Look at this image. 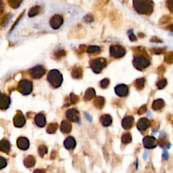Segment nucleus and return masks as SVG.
<instances>
[{
	"label": "nucleus",
	"instance_id": "a211bd4d",
	"mask_svg": "<svg viewBox=\"0 0 173 173\" xmlns=\"http://www.w3.org/2000/svg\"><path fill=\"white\" fill-rule=\"evenodd\" d=\"M95 96H96V91H95V90L93 88H89L85 92L84 99L85 101H89V100L93 98Z\"/></svg>",
	"mask_w": 173,
	"mask_h": 173
},
{
	"label": "nucleus",
	"instance_id": "2eb2a0df",
	"mask_svg": "<svg viewBox=\"0 0 173 173\" xmlns=\"http://www.w3.org/2000/svg\"><path fill=\"white\" fill-rule=\"evenodd\" d=\"M100 122L104 127H109L112 123V118L109 114H104L100 118Z\"/></svg>",
	"mask_w": 173,
	"mask_h": 173
},
{
	"label": "nucleus",
	"instance_id": "20e7f679",
	"mask_svg": "<svg viewBox=\"0 0 173 173\" xmlns=\"http://www.w3.org/2000/svg\"><path fill=\"white\" fill-rule=\"evenodd\" d=\"M149 64V60L145 56H136L133 60L134 66L138 70L146 68Z\"/></svg>",
	"mask_w": 173,
	"mask_h": 173
},
{
	"label": "nucleus",
	"instance_id": "1a4fd4ad",
	"mask_svg": "<svg viewBox=\"0 0 173 173\" xmlns=\"http://www.w3.org/2000/svg\"><path fill=\"white\" fill-rule=\"evenodd\" d=\"M115 92L120 97H124L129 93V88L126 85H119L115 87Z\"/></svg>",
	"mask_w": 173,
	"mask_h": 173
},
{
	"label": "nucleus",
	"instance_id": "f03ea898",
	"mask_svg": "<svg viewBox=\"0 0 173 173\" xmlns=\"http://www.w3.org/2000/svg\"><path fill=\"white\" fill-rule=\"evenodd\" d=\"M47 80L52 86L55 88H57L61 85L62 81V76L60 72L57 70H52L50 71L47 76Z\"/></svg>",
	"mask_w": 173,
	"mask_h": 173
},
{
	"label": "nucleus",
	"instance_id": "f704fd0d",
	"mask_svg": "<svg viewBox=\"0 0 173 173\" xmlns=\"http://www.w3.org/2000/svg\"><path fill=\"white\" fill-rule=\"evenodd\" d=\"M34 173H46V172L44 170L41 169H37L34 171Z\"/></svg>",
	"mask_w": 173,
	"mask_h": 173
},
{
	"label": "nucleus",
	"instance_id": "0eeeda50",
	"mask_svg": "<svg viewBox=\"0 0 173 173\" xmlns=\"http://www.w3.org/2000/svg\"><path fill=\"white\" fill-rule=\"evenodd\" d=\"M63 18L58 14L54 15L53 17H52L49 21L50 26L54 29H58L62 26V24H63Z\"/></svg>",
	"mask_w": 173,
	"mask_h": 173
},
{
	"label": "nucleus",
	"instance_id": "4be33fe9",
	"mask_svg": "<svg viewBox=\"0 0 173 173\" xmlns=\"http://www.w3.org/2000/svg\"><path fill=\"white\" fill-rule=\"evenodd\" d=\"M122 142L124 144H129L132 141V136L130 133H123L121 138Z\"/></svg>",
	"mask_w": 173,
	"mask_h": 173
},
{
	"label": "nucleus",
	"instance_id": "423d86ee",
	"mask_svg": "<svg viewBox=\"0 0 173 173\" xmlns=\"http://www.w3.org/2000/svg\"><path fill=\"white\" fill-rule=\"evenodd\" d=\"M143 144L147 149L155 148L158 145V141L154 137L145 136L143 139Z\"/></svg>",
	"mask_w": 173,
	"mask_h": 173
},
{
	"label": "nucleus",
	"instance_id": "39448f33",
	"mask_svg": "<svg viewBox=\"0 0 173 173\" xmlns=\"http://www.w3.org/2000/svg\"><path fill=\"white\" fill-rule=\"evenodd\" d=\"M110 54L111 56L116 58H119L124 56L126 50L123 47L120 46H112L110 47Z\"/></svg>",
	"mask_w": 173,
	"mask_h": 173
},
{
	"label": "nucleus",
	"instance_id": "a878e982",
	"mask_svg": "<svg viewBox=\"0 0 173 173\" xmlns=\"http://www.w3.org/2000/svg\"><path fill=\"white\" fill-rule=\"evenodd\" d=\"M47 151H48V150H47V147L46 145H40L38 148L39 154L41 157H43L47 153Z\"/></svg>",
	"mask_w": 173,
	"mask_h": 173
},
{
	"label": "nucleus",
	"instance_id": "bb28decb",
	"mask_svg": "<svg viewBox=\"0 0 173 173\" xmlns=\"http://www.w3.org/2000/svg\"><path fill=\"white\" fill-rule=\"evenodd\" d=\"M100 52V48L98 46H89L87 49V52L89 54H94V53H97V52Z\"/></svg>",
	"mask_w": 173,
	"mask_h": 173
},
{
	"label": "nucleus",
	"instance_id": "9b49d317",
	"mask_svg": "<svg viewBox=\"0 0 173 173\" xmlns=\"http://www.w3.org/2000/svg\"><path fill=\"white\" fill-rule=\"evenodd\" d=\"M134 123V118L131 116H126L124 118L122 122V127L125 130H129L131 129L133 126Z\"/></svg>",
	"mask_w": 173,
	"mask_h": 173
},
{
	"label": "nucleus",
	"instance_id": "dca6fc26",
	"mask_svg": "<svg viewBox=\"0 0 173 173\" xmlns=\"http://www.w3.org/2000/svg\"><path fill=\"white\" fill-rule=\"evenodd\" d=\"M35 122L39 127H43L46 124V119L43 114H39L35 117Z\"/></svg>",
	"mask_w": 173,
	"mask_h": 173
},
{
	"label": "nucleus",
	"instance_id": "b1692460",
	"mask_svg": "<svg viewBox=\"0 0 173 173\" xmlns=\"http://www.w3.org/2000/svg\"><path fill=\"white\" fill-rule=\"evenodd\" d=\"M72 76L75 79H80L82 77V69L79 68H75L72 71Z\"/></svg>",
	"mask_w": 173,
	"mask_h": 173
},
{
	"label": "nucleus",
	"instance_id": "393cba45",
	"mask_svg": "<svg viewBox=\"0 0 173 173\" xmlns=\"http://www.w3.org/2000/svg\"><path fill=\"white\" fill-rule=\"evenodd\" d=\"M144 83H145V79L144 78H141V79H139L136 80V81L135 82V86L136 87V88L138 89H142L144 87Z\"/></svg>",
	"mask_w": 173,
	"mask_h": 173
},
{
	"label": "nucleus",
	"instance_id": "412c9836",
	"mask_svg": "<svg viewBox=\"0 0 173 173\" xmlns=\"http://www.w3.org/2000/svg\"><path fill=\"white\" fill-rule=\"evenodd\" d=\"M58 129V124L57 123H51L48 125L46 131L49 134H54Z\"/></svg>",
	"mask_w": 173,
	"mask_h": 173
},
{
	"label": "nucleus",
	"instance_id": "ddd939ff",
	"mask_svg": "<svg viewBox=\"0 0 173 173\" xmlns=\"http://www.w3.org/2000/svg\"><path fill=\"white\" fill-rule=\"evenodd\" d=\"M32 75L33 76V77L36 78V79H39L42 76H43L45 72H46V70L44 69V68L41 66H36L35 68H34L32 70Z\"/></svg>",
	"mask_w": 173,
	"mask_h": 173
},
{
	"label": "nucleus",
	"instance_id": "f8f14e48",
	"mask_svg": "<svg viewBox=\"0 0 173 173\" xmlns=\"http://www.w3.org/2000/svg\"><path fill=\"white\" fill-rule=\"evenodd\" d=\"M76 141L72 137H68L64 141V147L67 149H73L76 147Z\"/></svg>",
	"mask_w": 173,
	"mask_h": 173
},
{
	"label": "nucleus",
	"instance_id": "aec40b11",
	"mask_svg": "<svg viewBox=\"0 0 173 173\" xmlns=\"http://www.w3.org/2000/svg\"><path fill=\"white\" fill-rule=\"evenodd\" d=\"M105 100L102 97H97V98L94 100V105L97 108L102 109L104 106Z\"/></svg>",
	"mask_w": 173,
	"mask_h": 173
},
{
	"label": "nucleus",
	"instance_id": "f257e3e1",
	"mask_svg": "<svg viewBox=\"0 0 173 173\" xmlns=\"http://www.w3.org/2000/svg\"><path fill=\"white\" fill-rule=\"evenodd\" d=\"M135 9L138 13L149 14L153 11V3L151 0H133Z\"/></svg>",
	"mask_w": 173,
	"mask_h": 173
},
{
	"label": "nucleus",
	"instance_id": "5701e85b",
	"mask_svg": "<svg viewBox=\"0 0 173 173\" xmlns=\"http://www.w3.org/2000/svg\"><path fill=\"white\" fill-rule=\"evenodd\" d=\"M24 164L27 167H32L35 164V159L33 156H29L24 160Z\"/></svg>",
	"mask_w": 173,
	"mask_h": 173
},
{
	"label": "nucleus",
	"instance_id": "473e14b6",
	"mask_svg": "<svg viewBox=\"0 0 173 173\" xmlns=\"http://www.w3.org/2000/svg\"><path fill=\"white\" fill-rule=\"evenodd\" d=\"M162 157H163V158L165 160H167L168 158H169V154H168L166 150H164V152H163V154H162Z\"/></svg>",
	"mask_w": 173,
	"mask_h": 173
},
{
	"label": "nucleus",
	"instance_id": "c85d7f7f",
	"mask_svg": "<svg viewBox=\"0 0 173 173\" xmlns=\"http://www.w3.org/2000/svg\"><path fill=\"white\" fill-rule=\"evenodd\" d=\"M70 99H71V102L72 104H77L79 101V97L76 95H74V93H71V96H70Z\"/></svg>",
	"mask_w": 173,
	"mask_h": 173
},
{
	"label": "nucleus",
	"instance_id": "cd10ccee",
	"mask_svg": "<svg viewBox=\"0 0 173 173\" xmlns=\"http://www.w3.org/2000/svg\"><path fill=\"white\" fill-rule=\"evenodd\" d=\"M166 84H167V82L166 81V79H162V80H160V81L157 82L156 85H157V87H158V89H161L164 88V87L166 85Z\"/></svg>",
	"mask_w": 173,
	"mask_h": 173
},
{
	"label": "nucleus",
	"instance_id": "9d476101",
	"mask_svg": "<svg viewBox=\"0 0 173 173\" xmlns=\"http://www.w3.org/2000/svg\"><path fill=\"white\" fill-rule=\"evenodd\" d=\"M150 127V121L146 119V118H143V119H140L138 121L137 124V129L140 131H145V130L148 129Z\"/></svg>",
	"mask_w": 173,
	"mask_h": 173
},
{
	"label": "nucleus",
	"instance_id": "2f4dec72",
	"mask_svg": "<svg viewBox=\"0 0 173 173\" xmlns=\"http://www.w3.org/2000/svg\"><path fill=\"white\" fill-rule=\"evenodd\" d=\"M129 32H130V34H129V39H131L132 41H135V40L137 39H136V37L135 36V35L133 34V32L132 30H131V31H130Z\"/></svg>",
	"mask_w": 173,
	"mask_h": 173
},
{
	"label": "nucleus",
	"instance_id": "f3484780",
	"mask_svg": "<svg viewBox=\"0 0 173 173\" xmlns=\"http://www.w3.org/2000/svg\"><path fill=\"white\" fill-rule=\"evenodd\" d=\"M18 145L20 148L25 150L29 148V142L28 141V139H26V138L22 137V138H20V139H18Z\"/></svg>",
	"mask_w": 173,
	"mask_h": 173
},
{
	"label": "nucleus",
	"instance_id": "7ed1b4c3",
	"mask_svg": "<svg viewBox=\"0 0 173 173\" xmlns=\"http://www.w3.org/2000/svg\"><path fill=\"white\" fill-rule=\"evenodd\" d=\"M90 64H91V67L93 71L98 74L99 72H101L103 68L106 66V61L104 58H97L92 60L90 62Z\"/></svg>",
	"mask_w": 173,
	"mask_h": 173
},
{
	"label": "nucleus",
	"instance_id": "7c9ffc66",
	"mask_svg": "<svg viewBox=\"0 0 173 173\" xmlns=\"http://www.w3.org/2000/svg\"><path fill=\"white\" fill-rule=\"evenodd\" d=\"M147 111V106H143L142 107H140V109L138 110V114L139 115L141 114H144V113H145V112Z\"/></svg>",
	"mask_w": 173,
	"mask_h": 173
},
{
	"label": "nucleus",
	"instance_id": "6e6552de",
	"mask_svg": "<svg viewBox=\"0 0 173 173\" xmlns=\"http://www.w3.org/2000/svg\"><path fill=\"white\" fill-rule=\"evenodd\" d=\"M66 116L67 119L71 122H79L80 120L79 112L74 108L68 110L67 112H66Z\"/></svg>",
	"mask_w": 173,
	"mask_h": 173
},
{
	"label": "nucleus",
	"instance_id": "6ab92c4d",
	"mask_svg": "<svg viewBox=\"0 0 173 173\" xmlns=\"http://www.w3.org/2000/svg\"><path fill=\"white\" fill-rule=\"evenodd\" d=\"M164 106V102L163 99H156L153 102L152 104V108L154 110H158L162 109L163 107Z\"/></svg>",
	"mask_w": 173,
	"mask_h": 173
},
{
	"label": "nucleus",
	"instance_id": "c756f323",
	"mask_svg": "<svg viewBox=\"0 0 173 173\" xmlns=\"http://www.w3.org/2000/svg\"><path fill=\"white\" fill-rule=\"evenodd\" d=\"M109 83H110V81L107 79H105L104 80H102L101 82H100V84H101V87L103 89L107 88V87H108Z\"/></svg>",
	"mask_w": 173,
	"mask_h": 173
},
{
	"label": "nucleus",
	"instance_id": "4468645a",
	"mask_svg": "<svg viewBox=\"0 0 173 173\" xmlns=\"http://www.w3.org/2000/svg\"><path fill=\"white\" fill-rule=\"evenodd\" d=\"M60 131L65 134L70 133L72 131V125L71 122L65 120H63L60 124Z\"/></svg>",
	"mask_w": 173,
	"mask_h": 173
},
{
	"label": "nucleus",
	"instance_id": "72a5a7b5",
	"mask_svg": "<svg viewBox=\"0 0 173 173\" xmlns=\"http://www.w3.org/2000/svg\"><path fill=\"white\" fill-rule=\"evenodd\" d=\"M85 117L87 118V119H88L89 121H90V122L92 121V118L91 117V116H90V115H89V114H87V113H86V112H85Z\"/></svg>",
	"mask_w": 173,
	"mask_h": 173
}]
</instances>
